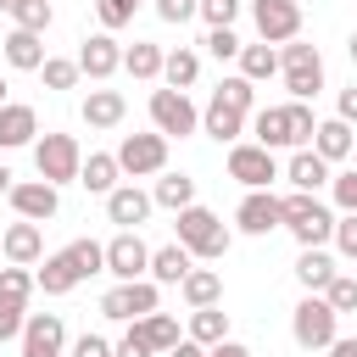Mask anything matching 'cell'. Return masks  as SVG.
<instances>
[{"mask_svg":"<svg viewBox=\"0 0 357 357\" xmlns=\"http://www.w3.org/2000/svg\"><path fill=\"white\" fill-rule=\"evenodd\" d=\"M229 178H240L245 190H268V184L279 178V162H273V151H262V145H234V151H229Z\"/></svg>","mask_w":357,"mask_h":357,"instance_id":"cell-13","label":"cell"},{"mask_svg":"<svg viewBox=\"0 0 357 357\" xmlns=\"http://www.w3.org/2000/svg\"><path fill=\"white\" fill-rule=\"evenodd\" d=\"M11 190H17V173H11V167H0V195H11Z\"/></svg>","mask_w":357,"mask_h":357,"instance_id":"cell-54","label":"cell"},{"mask_svg":"<svg viewBox=\"0 0 357 357\" xmlns=\"http://www.w3.org/2000/svg\"><path fill=\"white\" fill-rule=\"evenodd\" d=\"M6 201L17 206V218H22V223H45V218H56V206H61L56 184H45V178H28V184H17Z\"/></svg>","mask_w":357,"mask_h":357,"instance_id":"cell-16","label":"cell"},{"mask_svg":"<svg viewBox=\"0 0 357 357\" xmlns=\"http://www.w3.org/2000/svg\"><path fill=\"white\" fill-rule=\"evenodd\" d=\"M340 123H357V84L340 89Z\"/></svg>","mask_w":357,"mask_h":357,"instance_id":"cell-50","label":"cell"},{"mask_svg":"<svg viewBox=\"0 0 357 357\" xmlns=\"http://www.w3.org/2000/svg\"><path fill=\"white\" fill-rule=\"evenodd\" d=\"M279 73H284V89H290V100H312V95L324 89V56H318V45H301V39H290V45L279 50Z\"/></svg>","mask_w":357,"mask_h":357,"instance_id":"cell-6","label":"cell"},{"mask_svg":"<svg viewBox=\"0 0 357 357\" xmlns=\"http://www.w3.org/2000/svg\"><path fill=\"white\" fill-rule=\"evenodd\" d=\"M33 167H39L45 184L61 190V184H73L84 173V151H78L73 134H45V139H33Z\"/></svg>","mask_w":357,"mask_h":357,"instance_id":"cell-7","label":"cell"},{"mask_svg":"<svg viewBox=\"0 0 357 357\" xmlns=\"http://www.w3.org/2000/svg\"><path fill=\"white\" fill-rule=\"evenodd\" d=\"M206 357H251V351H245V346H240V340H223V346H212V351H206Z\"/></svg>","mask_w":357,"mask_h":357,"instance_id":"cell-52","label":"cell"},{"mask_svg":"<svg viewBox=\"0 0 357 357\" xmlns=\"http://www.w3.org/2000/svg\"><path fill=\"white\" fill-rule=\"evenodd\" d=\"M0 251H6L17 268H33V262L45 257V234H39V223H11V229L0 234Z\"/></svg>","mask_w":357,"mask_h":357,"instance_id":"cell-20","label":"cell"},{"mask_svg":"<svg viewBox=\"0 0 357 357\" xmlns=\"http://www.w3.org/2000/svg\"><path fill=\"white\" fill-rule=\"evenodd\" d=\"M11 17H17V28L45 33V28H50V0H17V6H11Z\"/></svg>","mask_w":357,"mask_h":357,"instance_id":"cell-38","label":"cell"},{"mask_svg":"<svg viewBox=\"0 0 357 357\" xmlns=\"http://www.w3.org/2000/svg\"><path fill=\"white\" fill-rule=\"evenodd\" d=\"M201 45H206V50H212L218 61H240V50H245V45L234 39V28H212V33L201 39Z\"/></svg>","mask_w":357,"mask_h":357,"instance_id":"cell-42","label":"cell"},{"mask_svg":"<svg viewBox=\"0 0 357 357\" xmlns=\"http://www.w3.org/2000/svg\"><path fill=\"white\" fill-rule=\"evenodd\" d=\"M284 229L301 240V251H312V245H324V240H335V212L318 201V195H284Z\"/></svg>","mask_w":357,"mask_h":357,"instance_id":"cell-4","label":"cell"},{"mask_svg":"<svg viewBox=\"0 0 357 357\" xmlns=\"http://www.w3.org/2000/svg\"><path fill=\"white\" fill-rule=\"evenodd\" d=\"M151 206H156V201H151L145 190H134V184H117V190L106 195V218H112L117 229H139V223L151 218Z\"/></svg>","mask_w":357,"mask_h":357,"instance_id":"cell-18","label":"cell"},{"mask_svg":"<svg viewBox=\"0 0 357 357\" xmlns=\"http://www.w3.org/2000/svg\"><path fill=\"white\" fill-rule=\"evenodd\" d=\"M112 156L128 178H151V173L167 167V134H123V145Z\"/></svg>","mask_w":357,"mask_h":357,"instance_id":"cell-8","label":"cell"},{"mask_svg":"<svg viewBox=\"0 0 357 357\" xmlns=\"http://www.w3.org/2000/svg\"><path fill=\"white\" fill-rule=\"evenodd\" d=\"M123 112H128L123 89H89V95H84V123H89V128H117Z\"/></svg>","mask_w":357,"mask_h":357,"instance_id":"cell-23","label":"cell"},{"mask_svg":"<svg viewBox=\"0 0 357 357\" xmlns=\"http://www.w3.org/2000/svg\"><path fill=\"white\" fill-rule=\"evenodd\" d=\"M89 273H106V245H95V240H73V245L50 251L45 268H39L33 279L45 284V296H67V290L84 284Z\"/></svg>","mask_w":357,"mask_h":357,"instance_id":"cell-2","label":"cell"},{"mask_svg":"<svg viewBox=\"0 0 357 357\" xmlns=\"http://www.w3.org/2000/svg\"><path fill=\"white\" fill-rule=\"evenodd\" d=\"M178 245H184L190 257H201V262H218V257L229 251V229L218 223L212 206H184V212H178Z\"/></svg>","mask_w":357,"mask_h":357,"instance_id":"cell-3","label":"cell"},{"mask_svg":"<svg viewBox=\"0 0 357 357\" xmlns=\"http://www.w3.org/2000/svg\"><path fill=\"white\" fill-rule=\"evenodd\" d=\"M151 123H156V134H167V139L178 134L184 139V134L201 128V112L190 106L184 89H151Z\"/></svg>","mask_w":357,"mask_h":357,"instance_id":"cell-9","label":"cell"},{"mask_svg":"<svg viewBox=\"0 0 357 357\" xmlns=\"http://www.w3.org/2000/svg\"><path fill=\"white\" fill-rule=\"evenodd\" d=\"M112 351H117V357H151V340H145V335H139V324H134V329H128Z\"/></svg>","mask_w":357,"mask_h":357,"instance_id":"cell-48","label":"cell"},{"mask_svg":"<svg viewBox=\"0 0 357 357\" xmlns=\"http://www.w3.org/2000/svg\"><path fill=\"white\" fill-rule=\"evenodd\" d=\"M201 128H206L218 145H234V139L245 134V112H234V106H223V100H206V112H201Z\"/></svg>","mask_w":357,"mask_h":357,"instance_id":"cell-25","label":"cell"},{"mask_svg":"<svg viewBox=\"0 0 357 357\" xmlns=\"http://www.w3.org/2000/svg\"><path fill=\"white\" fill-rule=\"evenodd\" d=\"M0 106H6V78H0Z\"/></svg>","mask_w":357,"mask_h":357,"instance_id":"cell-57","label":"cell"},{"mask_svg":"<svg viewBox=\"0 0 357 357\" xmlns=\"http://www.w3.org/2000/svg\"><path fill=\"white\" fill-rule=\"evenodd\" d=\"M335 324H340V312H335L324 296H301L296 312H290V335H296V346H307V351H329V346L340 340Z\"/></svg>","mask_w":357,"mask_h":357,"instance_id":"cell-5","label":"cell"},{"mask_svg":"<svg viewBox=\"0 0 357 357\" xmlns=\"http://www.w3.org/2000/svg\"><path fill=\"white\" fill-rule=\"evenodd\" d=\"M251 22H257L262 45H290L301 33V6L296 0H251Z\"/></svg>","mask_w":357,"mask_h":357,"instance_id":"cell-12","label":"cell"},{"mask_svg":"<svg viewBox=\"0 0 357 357\" xmlns=\"http://www.w3.org/2000/svg\"><path fill=\"white\" fill-rule=\"evenodd\" d=\"M335 251H340V257H357V212L335 218Z\"/></svg>","mask_w":357,"mask_h":357,"instance_id":"cell-46","label":"cell"},{"mask_svg":"<svg viewBox=\"0 0 357 357\" xmlns=\"http://www.w3.org/2000/svg\"><path fill=\"white\" fill-rule=\"evenodd\" d=\"M273 73H279V50H273V45H245V50H240V78L262 84V78H273Z\"/></svg>","mask_w":357,"mask_h":357,"instance_id":"cell-34","label":"cell"},{"mask_svg":"<svg viewBox=\"0 0 357 357\" xmlns=\"http://www.w3.org/2000/svg\"><path fill=\"white\" fill-rule=\"evenodd\" d=\"M162 78H167V89H190L195 78H201V56L195 50H167V61H162Z\"/></svg>","mask_w":357,"mask_h":357,"instance_id":"cell-33","label":"cell"},{"mask_svg":"<svg viewBox=\"0 0 357 357\" xmlns=\"http://www.w3.org/2000/svg\"><path fill=\"white\" fill-rule=\"evenodd\" d=\"M178 290H184L190 312H195V307H218V296H223V273H218V268H190Z\"/></svg>","mask_w":357,"mask_h":357,"instance_id":"cell-28","label":"cell"},{"mask_svg":"<svg viewBox=\"0 0 357 357\" xmlns=\"http://www.w3.org/2000/svg\"><path fill=\"white\" fill-rule=\"evenodd\" d=\"M162 45H151V39H134L128 50H123V67L134 73V78H162Z\"/></svg>","mask_w":357,"mask_h":357,"instance_id":"cell-32","label":"cell"},{"mask_svg":"<svg viewBox=\"0 0 357 357\" xmlns=\"http://www.w3.org/2000/svg\"><path fill=\"white\" fill-rule=\"evenodd\" d=\"M312 151H318L324 162H346V156L357 151V134H351V123H340V117L318 123V134H312Z\"/></svg>","mask_w":357,"mask_h":357,"instance_id":"cell-24","label":"cell"},{"mask_svg":"<svg viewBox=\"0 0 357 357\" xmlns=\"http://www.w3.org/2000/svg\"><path fill=\"white\" fill-rule=\"evenodd\" d=\"M190 340L223 346V340H229V312H223V307H195V312H190Z\"/></svg>","mask_w":357,"mask_h":357,"instance_id":"cell-31","label":"cell"},{"mask_svg":"<svg viewBox=\"0 0 357 357\" xmlns=\"http://www.w3.org/2000/svg\"><path fill=\"white\" fill-rule=\"evenodd\" d=\"M106 273L117 284H134L151 273V245L139 240V229H123L117 240H106Z\"/></svg>","mask_w":357,"mask_h":357,"instance_id":"cell-10","label":"cell"},{"mask_svg":"<svg viewBox=\"0 0 357 357\" xmlns=\"http://www.w3.org/2000/svg\"><path fill=\"white\" fill-rule=\"evenodd\" d=\"M240 6L245 0H201V17H206V28H234Z\"/></svg>","mask_w":357,"mask_h":357,"instance_id":"cell-44","label":"cell"},{"mask_svg":"<svg viewBox=\"0 0 357 357\" xmlns=\"http://www.w3.org/2000/svg\"><path fill=\"white\" fill-rule=\"evenodd\" d=\"M156 17L162 22H190V17H201V0H156Z\"/></svg>","mask_w":357,"mask_h":357,"instance_id":"cell-45","label":"cell"},{"mask_svg":"<svg viewBox=\"0 0 357 357\" xmlns=\"http://www.w3.org/2000/svg\"><path fill=\"white\" fill-rule=\"evenodd\" d=\"M251 128H257V145L262 151H307L312 145V134H318V117H312V106L307 100H284V106H262L257 117H251Z\"/></svg>","mask_w":357,"mask_h":357,"instance_id":"cell-1","label":"cell"},{"mask_svg":"<svg viewBox=\"0 0 357 357\" xmlns=\"http://www.w3.org/2000/svg\"><path fill=\"white\" fill-rule=\"evenodd\" d=\"M284 178H290V190H301V195H318V190L329 184V162H324V156L307 145V151H296V156H290Z\"/></svg>","mask_w":357,"mask_h":357,"instance_id":"cell-19","label":"cell"},{"mask_svg":"<svg viewBox=\"0 0 357 357\" xmlns=\"http://www.w3.org/2000/svg\"><path fill=\"white\" fill-rule=\"evenodd\" d=\"M324 301H329L335 312H357V279H351V273H335L329 290H324Z\"/></svg>","mask_w":357,"mask_h":357,"instance_id":"cell-39","label":"cell"},{"mask_svg":"<svg viewBox=\"0 0 357 357\" xmlns=\"http://www.w3.org/2000/svg\"><path fill=\"white\" fill-rule=\"evenodd\" d=\"M67 357H117V351H112V346H106V340H100V335H78V340H73V351H67Z\"/></svg>","mask_w":357,"mask_h":357,"instance_id":"cell-49","label":"cell"},{"mask_svg":"<svg viewBox=\"0 0 357 357\" xmlns=\"http://www.w3.org/2000/svg\"><path fill=\"white\" fill-rule=\"evenodd\" d=\"M335 273H340V268H335V257H329V251H324V245H312V251H301V257H296V279H301V284H307V296H312V290H318V296H324V290H329V279H335Z\"/></svg>","mask_w":357,"mask_h":357,"instance_id":"cell-26","label":"cell"},{"mask_svg":"<svg viewBox=\"0 0 357 357\" xmlns=\"http://www.w3.org/2000/svg\"><path fill=\"white\" fill-rule=\"evenodd\" d=\"M28 301H17V296H0V340H17L22 335V324H28V312H22Z\"/></svg>","mask_w":357,"mask_h":357,"instance_id":"cell-41","label":"cell"},{"mask_svg":"<svg viewBox=\"0 0 357 357\" xmlns=\"http://www.w3.org/2000/svg\"><path fill=\"white\" fill-rule=\"evenodd\" d=\"M195 268V257L173 240V245H162V251H151V279L156 284H184V273Z\"/></svg>","mask_w":357,"mask_h":357,"instance_id":"cell-27","label":"cell"},{"mask_svg":"<svg viewBox=\"0 0 357 357\" xmlns=\"http://www.w3.org/2000/svg\"><path fill=\"white\" fill-rule=\"evenodd\" d=\"M206 351H212V346H201V340H190V335H184V340L167 351V357H206Z\"/></svg>","mask_w":357,"mask_h":357,"instance_id":"cell-51","label":"cell"},{"mask_svg":"<svg viewBox=\"0 0 357 357\" xmlns=\"http://www.w3.org/2000/svg\"><path fill=\"white\" fill-rule=\"evenodd\" d=\"M78 67H84L95 84H106V78L123 67V45H117L112 33H89V39H84V50H78Z\"/></svg>","mask_w":357,"mask_h":357,"instance_id":"cell-17","label":"cell"},{"mask_svg":"<svg viewBox=\"0 0 357 357\" xmlns=\"http://www.w3.org/2000/svg\"><path fill=\"white\" fill-rule=\"evenodd\" d=\"M329 357H357V340H335V346H329Z\"/></svg>","mask_w":357,"mask_h":357,"instance_id":"cell-53","label":"cell"},{"mask_svg":"<svg viewBox=\"0 0 357 357\" xmlns=\"http://www.w3.org/2000/svg\"><path fill=\"white\" fill-rule=\"evenodd\" d=\"M11 6H17V0H0V11H11Z\"/></svg>","mask_w":357,"mask_h":357,"instance_id":"cell-56","label":"cell"},{"mask_svg":"<svg viewBox=\"0 0 357 357\" xmlns=\"http://www.w3.org/2000/svg\"><path fill=\"white\" fill-rule=\"evenodd\" d=\"M139 335H145V340H151V351H162V357H167V351L184 340V335H178V318H167V312H151V318H139Z\"/></svg>","mask_w":357,"mask_h":357,"instance_id":"cell-35","label":"cell"},{"mask_svg":"<svg viewBox=\"0 0 357 357\" xmlns=\"http://www.w3.org/2000/svg\"><path fill=\"white\" fill-rule=\"evenodd\" d=\"M151 201L167 206V212H184V206H195V178L190 173H162L156 190H151Z\"/></svg>","mask_w":357,"mask_h":357,"instance_id":"cell-30","label":"cell"},{"mask_svg":"<svg viewBox=\"0 0 357 357\" xmlns=\"http://www.w3.org/2000/svg\"><path fill=\"white\" fill-rule=\"evenodd\" d=\"M234 223H240L245 234H273V229H284V201L268 195V190H251V195L240 201Z\"/></svg>","mask_w":357,"mask_h":357,"instance_id":"cell-15","label":"cell"},{"mask_svg":"<svg viewBox=\"0 0 357 357\" xmlns=\"http://www.w3.org/2000/svg\"><path fill=\"white\" fill-rule=\"evenodd\" d=\"M351 156H357V151H351Z\"/></svg>","mask_w":357,"mask_h":357,"instance_id":"cell-58","label":"cell"},{"mask_svg":"<svg viewBox=\"0 0 357 357\" xmlns=\"http://www.w3.org/2000/svg\"><path fill=\"white\" fill-rule=\"evenodd\" d=\"M100 312L117 318V324H139L156 312V279H134V284H112L100 296Z\"/></svg>","mask_w":357,"mask_h":357,"instance_id":"cell-11","label":"cell"},{"mask_svg":"<svg viewBox=\"0 0 357 357\" xmlns=\"http://www.w3.org/2000/svg\"><path fill=\"white\" fill-rule=\"evenodd\" d=\"M78 73H84V67H78V61H67V56H50V61L39 67L45 89H73V84H78Z\"/></svg>","mask_w":357,"mask_h":357,"instance_id":"cell-37","label":"cell"},{"mask_svg":"<svg viewBox=\"0 0 357 357\" xmlns=\"http://www.w3.org/2000/svg\"><path fill=\"white\" fill-rule=\"evenodd\" d=\"M67 351V324L56 312H33L22 324V357H61Z\"/></svg>","mask_w":357,"mask_h":357,"instance_id":"cell-14","label":"cell"},{"mask_svg":"<svg viewBox=\"0 0 357 357\" xmlns=\"http://www.w3.org/2000/svg\"><path fill=\"white\" fill-rule=\"evenodd\" d=\"M33 284H39V279H33L28 268H17V262H11V268H0V296H17V301H28V290H33Z\"/></svg>","mask_w":357,"mask_h":357,"instance_id":"cell-43","label":"cell"},{"mask_svg":"<svg viewBox=\"0 0 357 357\" xmlns=\"http://www.w3.org/2000/svg\"><path fill=\"white\" fill-rule=\"evenodd\" d=\"M39 134V117H33V106H22V100H6L0 106V151H17V145H28Z\"/></svg>","mask_w":357,"mask_h":357,"instance_id":"cell-21","label":"cell"},{"mask_svg":"<svg viewBox=\"0 0 357 357\" xmlns=\"http://www.w3.org/2000/svg\"><path fill=\"white\" fill-rule=\"evenodd\" d=\"M6 61L17 73H39L50 56H45V33H28V28H11L6 33Z\"/></svg>","mask_w":357,"mask_h":357,"instance_id":"cell-22","label":"cell"},{"mask_svg":"<svg viewBox=\"0 0 357 357\" xmlns=\"http://www.w3.org/2000/svg\"><path fill=\"white\" fill-rule=\"evenodd\" d=\"M117 173H123V167H117V156H106V151H89V156H84V173H78V184H84V190H95V195H112V190H117Z\"/></svg>","mask_w":357,"mask_h":357,"instance_id":"cell-29","label":"cell"},{"mask_svg":"<svg viewBox=\"0 0 357 357\" xmlns=\"http://www.w3.org/2000/svg\"><path fill=\"white\" fill-rule=\"evenodd\" d=\"M95 11H100V28L112 33V28H128V22H134L139 0H95Z\"/></svg>","mask_w":357,"mask_h":357,"instance_id":"cell-40","label":"cell"},{"mask_svg":"<svg viewBox=\"0 0 357 357\" xmlns=\"http://www.w3.org/2000/svg\"><path fill=\"white\" fill-rule=\"evenodd\" d=\"M212 100H223V106H234V112H251V100H257V89H251V78H223L218 89H212Z\"/></svg>","mask_w":357,"mask_h":357,"instance_id":"cell-36","label":"cell"},{"mask_svg":"<svg viewBox=\"0 0 357 357\" xmlns=\"http://www.w3.org/2000/svg\"><path fill=\"white\" fill-rule=\"evenodd\" d=\"M329 190H335V201H340L346 212H357V167H351V173H335Z\"/></svg>","mask_w":357,"mask_h":357,"instance_id":"cell-47","label":"cell"},{"mask_svg":"<svg viewBox=\"0 0 357 357\" xmlns=\"http://www.w3.org/2000/svg\"><path fill=\"white\" fill-rule=\"evenodd\" d=\"M346 50H351V61H357V33H351V39H346Z\"/></svg>","mask_w":357,"mask_h":357,"instance_id":"cell-55","label":"cell"}]
</instances>
